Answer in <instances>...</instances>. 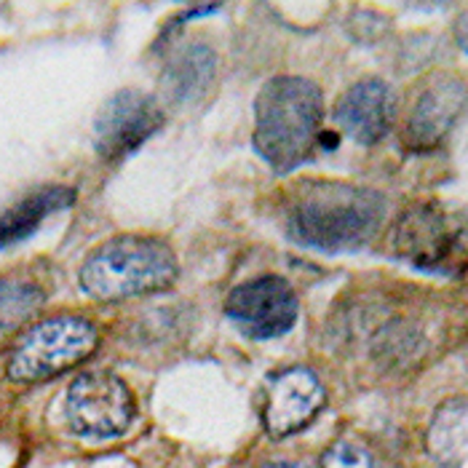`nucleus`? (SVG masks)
<instances>
[{
	"instance_id": "obj_1",
	"label": "nucleus",
	"mask_w": 468,
	"mask_h": 468,
	"mask_svg": "<svg viewBox=\"0 0 468 468\" xmlns=\"http://www.w3.org/2000/svg\"><path fill=\"white\" fill-rule=\"evenodd\" d=\"M386 198L361 185H305L287 212L289 239L322 252H351L372 241L386 219Z\"/></svg>"
},
{
	"instance_id": "obj_2",
	"label": "nucleus",
	"mask_w": 468,
	"mask_h": 468,
	"mask_svg": "<svg viewBox=\"0 0 468 468\" xmlns=\"http://www.w3.org/2000/svg\"><path fill=\"white\" fill-rule=\"evenodd\" d=\"M324 94L300 75L271 78L254 100V150L276 172L289 175L311 158L322 140Z\"/></svg>"
},
{
	"instance_id": "obj_3",
	"label": "nucleus",
	"mask_w": 468,
	"mask_h": 468,
	"mask_svg": "<svg viewBox=\"0 0 468 468\" xmlns=\"http://www.w3.org/2000/svg\"><path fill=\"white\" fill-rule=\"evenodd\" d=\"M177 271V257L164 241L118 236L86 257L80 265V287L100 303H115L172 287Z\"/></svg>"
},
{
	"instance_id": "obj_4",
	"label": "nucleus",
	"mask_w": 468,
	"mask_h": 468,
	"mask_svg": "<svg viewBox=\"0 0 468 468\" xmlns=\"http://www.w3.org/2000/svg\"><path fill=\"white\" fill-rule=\"evenodd\" d=\"M100 343L97 326L78 316H57L27 329L11 351L8 378L40 383L57 378L86 359Z\"/></svg>"
},
{
	"instance_id": "obj_5",
	"label": "nucleus",
	"mask_w": 468,
	"mask_h": 468,
	"mask_svg": "<svg viewBox=\"0 0 468 468\" xmlns=\"http://www.w3.org/2000/svg\"><path fill=\"white\" fill-rule=\"evenodd\" d=\"M394 252L415 268L458 273L468 268V222L439 207L410 209L397 222Z\"/></svg>"
},
{
	"instance_id": "obj_6",
	"label": "nucleus",
	"mask_w": 468,
	"mask_h": 468,
	"mask_svg": "<svg viewBox=\"0 0 468 468\" xmlns=\"http://www.w3.org/2000/svg\"><path fill=\"white\" fill-rule=\"evenodd\" d=\"M68 420L86 439L121 436L134 420V397L112 372H83L68 388Z\"/></svg>"
},
{
	"instance_id": "obj_7",
	"label": "nucleus",
	"mask_w": 468,
	"mask_h": 468,
	"mask_svg": "<svg viewBox=\"0 0 468 468\" xmlns=\"http://www.w3.org/2000/svg\"><path fill=\"white\" fill-rule=\"evenodd\" d=\"M225 314L252 340H273L297 324V294L282 276H260L233 289Z\"/></svg>"
},
{
	"instance_id": "obj_8",
	"label": "nucleus",
	"mask_w": 468,
	"mask_h": 468,
	"mask_svg": "<svg viewBox=\"0 0 468 468\" xmlns=\"http://www.w3.org/2000/svg\"><path fill=\"white\" fill-rule=\"evenodd\" d=\"M164 126V108L155 97L140 89H123L112 94L94 123L97 153L105 161H121L132 155L143 143H147Z\"/></svg>"
},
{
	"instance_id": "obj_9",
	"label": "nucleus",
	"mask_w": 468,
	"mask_h": 468,
	"mask_svg": "<svg viewBox=\"0 0 468 468\" xmlns=\"http://www.w3.org/2000/svg\"><path fill=\"white\" fill-rule=\"evenodd\" d=\"M326 391L316 372L305 367H292L279 372L268 383V397L262 407L265 431L276 439L303 431L322 410H324Z\"/></svg>"
},
{
	"instance_id": "obj_10",
	"label": "nucleus",
	"mask_w": 468,
	"mask_h": 468,
	"mask_svg": "<svg viewBox=\"0 0 468 468\" xmlns=\"http://www.w3.org/2000/svg\"><path fill=\"white\" fill-rule=\"evenodd\" d=\"M468 108V86L455 75H439L420 91L407 118L404 144L415 153H429L447 140L452 126Z\"/></svg>"
},
{
	"instance_id": "obj_11",
	"label": "nucleus",
	"mask_w": 468,
	"mask_h": 468,
	"mask_svg": "<svg viewBox=\"0 0 468 468\" xmlns=\"http://www.w3.org/2000/svg\"><path fill=\"white\" fill-rule=\"evenodd\" d=\"M397 121V97L386 80L367 78L354 83L335 105V123L359 144H378Z\"/></svg>"
},
{
	"instance_id": "obj_12",
	"label": "nucleus",
	"mask_w": 468,
	"mask_h": 468,
	"mask_svg": "<svg viewBox=\"0 0 468 468\" xmlns=\"http://www.w3.org/2000/svg\"><path fill=\"white\" fill-rule=\"evenodd\" d=\"M215 72L217 54L209 46L204 43L185 46L177 57L169 59L166 70L161 75V94L172 105L196 102L215 80Z\"/></svg>"
},
{
	"instance_id": "obj_13",
	"label": "nucleus",
	"mask_w": 468,
	"mask_h": 468,
	"mask_svg": "<svg viewBox=\"0 0 468 468\" xmlns=\"http://www.w3.org/2000/svg\"><path fill=\"white\" fill-rule=\"evenodd\" d=\"M426 447L439 468H468V401L452 399L433 412Z\"/></svg>"
},
{
	"instance_id": "obj_14",
	"label": "nucleus",
	"mask_w": 468,
	"mask_h": 468,
	"mask_svg": "<svg viewBox=\"0 0 468 468\" xmlns=\"http://www.w3.org/2000/svg\"><path fill=\"white\" fill-rule=\"evenodd\" d=\"M72 201H75L72 187H43L30 198L19 201L16 207L0 215V247L27 239L46 217L68 209Z\"/></svg>"
},
{
	"instance_id": "obj_15",
	"label": "nucleus",
	"mask_w": 468,
	"mask_h": 468,
	"mask_svg": "<svg viewBox=\"0 0 468 468\" xmlns=\"http://www.w3.org/2000/svg\"><path fill=\"white\" fill-rule=\"evenodd\" d=\"M43 289L27 279H0V337L27 324L43 308Z\"/></svg>"
},
{
	"instance_id": "obj_16",
	"label": "nucleus",
	"mask_w": 468,
	"mask_h": 468,
	"mask_svg": "<svg viewBox=\"0 0 468 468\" xmlns=\"http://www.w3.org/2000/svg\"><path fill=\"white\" fill-rule=\"evenodd\" d=\"M322 468H378V463L361 444L337 441L324 452Z\"/></svg>"
},
{
	"instance_id": "obj_17",
	"label": "nucleus",
	"mask_w": 468,
	"mask_h": 468,
	"mask_svg": "<svg viewBox=\"0 0 468 468\" xmlns=\"http://www.w3.org/2000/svg\"><path fill=\"white\" fill-rule=\"evenodd\" d=\"M455 37H458L461 48L468 54V14H463V16L455 22Z\"/></svg>"
},
{
	"instance_id": "obj_18",
	"label": "nucleus",
	"mask_w": 468,
	"mask_h": 468,
	"mask_svg": "<svg viewBox=\"0 0 468 468\" xmlns=\"http://www.w3.org/2000/svg\"><path fill=\"white\" fill-rule=\"evenodd\" d=\"M262 468H303V466H297V463H289V461H276V463H268V466H262Z\"/></svg>"
}]
</instances>
